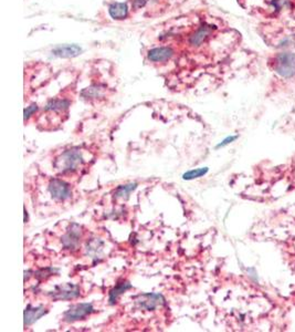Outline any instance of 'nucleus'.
I'll list each match as a JSON object with an SVG mask.
<instances>
[{
	"label": "nucleus",
	"instance_id": "obj_11",
	"mask_svg": "<svg viewBox=\"0 0 295 332\" xmlns=\"http://www.w3.org/2000/svg\"><path fill=\"white\" fill-rule=\"evenodd\" d=\"M212 26H202L200 27L199 29L196 30L192 35L189 37V44L191 47L194 48H198L200 47L201 44L205 42L207 39L209 38V36L211 35L212 32Z\"/></svg>",
	"mask_w": 295,
	"mask_h": 332
},
{
	"label": "nucleus",
	"instance_id": "obj_7",
	"mask_svg": "<svg viewBox=\"0 0 295 332\" xmlns=\"http://www.w3.org/2000/svg\"><path fill=\"white\" fill-rule=\"evenodd\" d=\"M48 189L51 197L58 202H64L66 200H69L72 196V190L70 185L59 178L51 179Z\"/></svg>",
	"mask_w": 295,
	"mask_h": 332
},
{
	"label": "nucleus",
	"instance_id": "obj_9",
	"mask_svg": "<svg viewBox=\"0 0 295 332\" xmlns=\"http://www.w3.org/2000/svg\"><path fill=\"white\" fill-rule=\"evenodd\" d=\"M82 53V48L78 44H60L52 49V54L59 58H75Z\"/></svg>",
	"mask_w": 295,
	"mask_h": 332
},
{
	"label": "nucleus",
	"instance_id": "obj_21",
	"mask_svg": "<svg viewBox=\"0 0 295 332\" xmlns=\"http://www.w3.org/2000/svg\"><path fill=\"white\" fill-rule=\"evenodd\" d=\"M238 139V135H231V137H227L225 140L221 141V142L215 146V149H220V148H225V146L229 145L231 143H234L235 141Z\"/></svg>",
	"mask_w": 295,
	"mask_h": 332
},
{
	"label": "nucleus",
	"instance_id": "obj_13",
	"mask_svg": "<svg viewBox=\"0 0 295 332\" xmlns=\"http://www.w3.org/2000/svg\"><path fill=\"white\" fill-rule=\"evenodd\" d=\"M133 286L130 285L128 281H122V283H118L114 288L111 289L109 292V303L110 305H115L117 302L118 298H120L122 295L125 294V292L129 289H132Z\"/></svg>",
	"mask_w": 295,
	"mask_h": 332
},
{
	"label": "nucleus",
	"instance_id": "obj_2",
	"mask_svg": "<svg viewBox=\"0 0 295 332\" xmlns=\"http://www.w3.org/2000/svg\"><path fill=\"white\" fill-rule=\"evenodd\" d=\"M273 68L277 75L284 79H291L295 76V54L292 52H281L276 54L273 61Z\"/></svg>",
	"mask_w": 295,
	"mask_h": 332
},
{
	"label": "nucleus",
	"instance_id": "obj_3",
	"mask_svg": "<svg viewBox=\"0 0 295 332\" xmlns=\"http://www.w3.org/2000/svg\"><path fill=\"white\" fill-rule=\"evenodd\" d=\"M135 307L138 310L143 311H154L157 308L165 305V298L161 294H155V292H145L140 294L134 299Z\"/></svg>",
	"mask_w": 295,
	"mask_h": 332
},
{
	"label": "nucleus",
	"instance_id": "obj_19",
	"mask_svg": "<svg viewBox=\"0 0 295 332\" xmlns=\"http://www.w3.org/2000/svg\"><path fill=\"white\" fill-rule=\"evenodd\" d=\"M56 272H58V269H55V268H45V269L39 270V272H37L35 274V276L39 279H44L47 277H50V276H52Z\"/></svg>",
	"mask_w": 295,
	"mask_h": 332
},
{
	"label": "nucleus",
	"instance_id": "obj_1",
	"mask_svg": "<svg viewBox=\"0 0 295 332\" xmlns=\"http://www.w3.org/2000/svg\"><path fill=\"white\" fill-rule=\"evenodd\" d=\"M84 163L82 152L73 148L64 151L54 161V170L60 174H70L78 171Z\"/></svg>",
	"mask_w": 295,
	"mask_h": 332
},
{
	"label": "nucleus",
	"instance_id": "obj_24",
	"mask_svg": "<svg viewBox=\"0 0 295 332\" xmlns=\"http://www.w3.org/2000/svg\"><path fill=\"white\" fill-rule=\"evenodd\" d=\"M28 219H29V216H28V212L25 208V223H28Z\"/></svg>",
	"mask_w": 295,
	"mask_h": 332
},
{
	"label": "nucleus",
	"instance_id": "obj_20",
	"mask_svg": "<svg viewBox=\"0 0 295 332\" xmlns=\"http://www.w3.org/2000/svg\"><path fill=\"white\" fill-rule=\"evenodd\" d=\"M38 111V105L37 103H32L30 104L29 106H27V108L25 109V113H24V117H25V121L27 120H29L30 117L36 113V112Z\"/></svg>",
	"mask_w": 295,
	"mask_h": 332
},
{
	"label": "nucleus",
	"instance_id": "obj_17",
	"mask_svg": "<svg viewBox=\"0 0 295 332\" xmlns=\"http://www.w3.org/2000/svg\"><path fill=\"white\" fill-rule=\"evenodd\" d=\"M137 188V183H129L125 185H120L114 192L115 200H127L132 192Z\"/></svg>",
	"mask_w": 295,
	"mask_h": 332
},
{
	"label": "nucleus",
	"instance_id": "obj_23",
	"mask_svg": "<svg viewBox=\"0 0 295 332\" xmlns=\"http://www.w3.org/2000/svg\"><path fill=\"white\" fill-rule=\"evenodd\" d=\"M30 274H31L30 270H26V272H25V281H27L28 279L30 278V276H31Z\"/></svg>",
	"mask_w": 295,
	"mask_h": 332
},
{
	"label": "nucleus",
	"instance_id": "obj_22",
	"mask_svg": "<svg viewBox=\"0 0 295 332\" xmlns=\"http://www.w3.org/2000/svg\"><path fill=\"white\" fill-rule=\"evenodd\" d=\"M149 2L150 0H132V8L135 10H138L140 8H143Z\"/></svg>",
	"mask_w": 295,
	"mask_h": 332
},
{
	"label": "nucleus",
	"instance_id": "obj_8",
	"mask_svg": "<svg viewBox=\"0 0 295 332\" xmlns=\"http://www.w3.org/2000/svg\"><path fill=\"white\" fill-rule=\"evenodd\" d=\"M47 313H48V310L44 308V306L33 307V306L29 305L25 309V312H24L25 327H30V325L37 322L39 319L42 318L44 314H47Z\"/></svg>",
	"mask_w": 295,
	"mask_h": 332
},
{
	"label": "nucleus",
	"instance_id": "obj_4",
	"mask_svg": "<svg viewBox=\"0 0 295 332\" xmlns=\"http://www.w3.org/2000/svg\"><path fill=\"white\" fill-rule=\"evenodd\" d=\"M95 311L93 303L91 302H83L77 303V305L71 306L66 311L63 313V319L66 322H75L79 320H83L90 314H92Z\"/></svg>",
	"mask_w": 295,
	"mask_h": 332
},
{
	"label": "nucleus",
	"instance_id": "obj_5",
	"mask_svg": "<svg viewBox=\"0 0 295 332\" xmlns=\"http://www.w3.org/2000/svg\"><path fill=\"white\" fill-rule=\"evenodd\" d=\"M53 300H73L81 295V288L75 284H63L55 286L52 291L48 294Z\"/></svg>",
	"mask_w": 295,
	"mask_h": 332
},
{
	"label": "nucleus",
	"instance_id": "obj_15",
	"mask_svg": "<svg viewBox=\"0 0 295 332\" xmlns=\"http://www.w3.org/2000/svg\"><path fill=\"white\" fill-rule=\"evenodd\" d=\"M104 241L100 238H91L88 240L87 246H85V250L87 254L90 255L92 258H99L103 251Z\"/></svg>",
	"mask_w": 295,
	"mask_h": 332
},
{
	"label": "nucleus",
	"instance_id": "obj_14",
	"mask_svg": "<svg viewBox=\"0 0 295 332\" xmlns=\"http://www.w3.org/2000/svg\"><path fill=\"white\" fill-rule=\"evenodd\" d=\"M71 102L66 99H51L44 105L45 112H63L70 108Z\"/></svg>",
	"mask_w": 295,
	"mask_h": 332
},
{
	"label": "nucleus",
	"instance_id": "obj_12",
	"mask_svg": "<svg viewBox=\"0 0 295 332\" xmlns=\"http://www.w3.org/2000/svg\"><path fill=\"white\" fill-rule=\"evenodd\" d=\"M109 14L113 19L124 20L128 16V8L126 3H113L109 6Z\"/></svg>",
	"mask_w": 295,
	"mask_h": 332
},
{
	"label": "nucleus",
	"instance_id": "obj_6",
	"mask_svg": "<svg viewBox=\"0 0 295 332\" xmlns=\"http://www.w3.org/2000/svg\"><path fill=\"white\" fill-rule=\"evenodd\" d=\"M82 237V227L77 223H72L69 228H67L66 233L62 236L61 243L64 249L67 250H77L80 246Z\"/></svg>",
	"mask_w": 295,
	"mask_h": 332
},
{
	"label": "nucleus",
	"instance_id": "obj_10",
	"mask_svg": "<svg viewBox=\"0 0 295 332\" xmlns=\"http://www.w3.org/2000/svg\"><path fill=\"white\" fill-rule=\"evenodd\" d=\"M174 55V50L170 47H158L151 49L147 58L151 62H165Z\"/></svg>",
	"mask_w": 295,
	"mask_h": 332
},
{
	"label": "nucleus",
	"instance_id": "obj_16",
	"mask_svg": "<svg viewBox=\"0 0 295 332\" xmlns=\"http://www.w3.org/2000/svg\"><path fill=\"white\" fill-rule=\"evenodd\" d=\"M105 87L101 84H93L89 88H85L81 91V97L85 100H95L102 98L104 94Z\"/></svg>",
	"mask_w": 295,
	"mask_h": 332
},
{
	"label": "nucleus",
	"instance_id": "obj_18",
	"mask_svg": "<svg viewBox=\"0 0 295 332\" xmlns=\"http://www.w3.org/2000/svg\"><path fill=\"white\" fill-rule=\"evenodd\" d=\"M208 172H209L208 167H200V168H196V170H190L183 174V179H185V181H192V179L205 176Z\"/></svg>",
	"mask_w": 295,
	"mask_h": 332
}]
</instances>
